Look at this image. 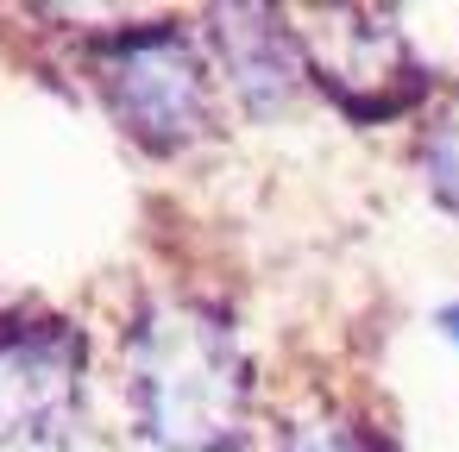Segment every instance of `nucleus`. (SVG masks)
<instances>
[{
  "label": "nucleus",
  "mask_w": 459,
  "mask_h": 452,
  "mask_svg": "<svg viewBox=\"0 0 459 452\" xmlns=\"http://www.w3.org/2000/svg\"><path fill=\"white\" fill-rule=\"evenodd\" d=\"M133 396L152 439L177 452H221L246 421V358L202 308H158L133 339Z\"/></svg>",
  "instance_id": "f257e3e1"
},
{
  "label": "nucleus",
  "mask_w": 459,
  "mask_h": 452,
  "mask_svg": "<svg viewBox=\"0 0 459 452\" xmlns=\"http://www.w3.org/2000/svg\"><path fill=\"white\" fill-rule=\"evenodd\" d=\"M108 101L120 107V120L145 139V145H183L202 132L208 120V82L195 51L177 32H139L120 38L101 64Z\"/></svg>",
  "instance_id": "f03ea898"
},
{
  "label": "nucleus",
  "mask_w": 459,
  "mask_h": 452,
  "mask_svg": "<svg viewBox=\"0 0 459 452\" xmlns=\"http://www.w3.org/2000/svg\"><path fill=\"white\" fill-rule=\"evenodd\" d=\"M82 396V345L64 320H0V439H57Z\"/></svg>",
  "instance_id": "7ed1b4c3"
},
{
  "label": "nucleus",
  "mask_w": 459,
  "mask_h": 452,
  "mask_svg": "<svg viewBox=\"0 0 459 452\" xmlns=\"http://www.w3.org/2000/svg\"><path fill=\"white\" fill-rule=\"evenodd\" d=\"M221 51H227V70L239 82L246 101H283L290 82H296V45L290 32H277L271 13H221Z\"/></svg>",
  "instance_id": "20e7f679"
},
{
  "label": "nucleus",
  "mask_w": 459,
  "mask_h": 452,
  "mask_svg": "<svg viewBox=\"0 0 459 452\" xmlns=\"http://www.w3.org/2000/svg\"><path fill=\"white\" fill-rule=\"evenodd\" d=\"M290 452H384L371 433L346 427V421H315V427H296L290 433Z\"/></svg>",
  "instance_id": "39448f33"
},
{
  "label": "nucleus",
  "mask_w": 459,
  "mask_h": 452,
  "mask_svg": "<svg viewBox=\"0 0 459 452\" xmlns=\"http://www.w3.org/2000/svg\"><path fill=\"white\" fill-rule=\"evenodd\" d=\"M428 176H434L440 201H446V208H459V114L434 132V145H428Z\"/></svg>",
  "instance_id": "423d86ee"
},
{
  "label": "nucleus",
  "mask_w": 459,
  "mask_h": 452,
  "mask_svg": "<svg viewBox=\"0 0 459 452\" xmlns=\"http://www.w3.org/2000/svg\"><path fill=\"white\" fill-rule=\"evenodd\" d=\"M440 327H453V339H459V308H440Z\"/></svg>",
  "instance_id": "0eeeda50"
}]
</instances>
